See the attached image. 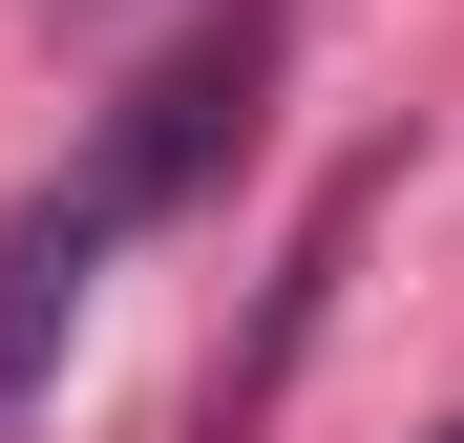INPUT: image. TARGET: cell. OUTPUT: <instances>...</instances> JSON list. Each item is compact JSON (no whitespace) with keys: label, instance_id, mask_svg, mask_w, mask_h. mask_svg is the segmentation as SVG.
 Listing matches in <instances>:
<instances>
[{"label":"cell","instance_id":"6da1fadb","mask_svg":"<svg viewBox=\"0 0 464 443\" xmlns=\"http://www.w3.org/2000/svg\"><path fill=\"white\" fill-rule=\"evenodd\" d=\"M254 85H275V0H232V22H190V43L148 63L127 106H106V148H85V190L127 211V233H148V211H190V190L232 169V148H254Z\"/></svg>","mask_w":464,"mask_h":443},{"label":"cell","instance_id":"7a4b0ae2","mask_svg":"<svg viewBox=\"0 0 464 443\" xmlns=\"http://www.w3.org/2000/svg\"><path fill=\"white\" fill-rule=\"evenodd\" d=\"M106 254H127V211H106L85 169L0 211V443L43 422V380H63V338H85V295H106Z\"/></svg>","mask_w":464,"mask_h":443},{"label":"cell","instance_id":"3957f363","mask_svg":"<svg viewBox=\"0 0 464 443\" xmlns=\"http://www.w3.org/2000/svg\"><path fill=\"white\" fill-rule=\"evenodd\" d=\"M443 443H464V422H443Z\"/></svg>","mask_w":464,"mask_h":443}]
</instances>
